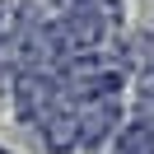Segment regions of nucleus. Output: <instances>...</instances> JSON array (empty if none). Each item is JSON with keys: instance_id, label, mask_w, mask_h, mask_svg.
<instances>
[{"instance_id": "nucleus-5", "label": "nucleus", "mask_w": 154, "mask_h": 154, "mask_svg": "<svg viewBox=\"0 0 154 154\" xmlns=\"http://www.w3.org/2000/svg\"><path fill=\"white\" fill-rule=\"evenodd\" d=\"M149 56H154V38H149V33H131L117 61H122V66H135V70H149V66H154Z\"/></svg>"}, {"instance_id": "nucleus-6", "label": "nucleus", "mask_w": 154, "mask_h": 154, "mask_svg": "<svg viewBox=\"0 0 154 154\" xmlns=\"http://www.w3.org/2000/svg\"><path fill=\"white\" fill-rule=\"evenodd\" d=\"M51 5H61L66 14H70V10H79V0H51Z\"/></svg>"}, {"instance_id": "nucleus-4", "label": "nucleus", "mask_w": 154, "mask_h": 154, "mask_svg": "<svg viewBox=\"0 0 154 154\" xmlns=\"http://www.w3.org/2000/svg\"><path fill=\"white\" fill-rule=\"evenodd\" d=\"M117 154H154V135L145 122H131L117 131Z\"/></svg>"}, {"instance_id": "nucleus-3", "label": "nucleus", "mask_w": 154, "mask_h": 154, "mask_svg": "<svg viewBox=\"0 0 154 154\" xmlns=\"http://www.w3.org/2000/svg\"><path fill=\"white\" fill-rule=\"evenodd\" d=\"M38 131H42V149H47V154H70V149H79V122H75V107H70V103H56V107L38 122Z\"/></svg>"}, {"instance_id": "nucleus-2", "label": "nucleus", "mask_w": 154, "mask_h": 154, "mask_svg": "<svg viewBox=\"0 0 154 154\" xmlns=\"http://www.w3.org/2000/svg\"><path fill=\"white\" fill-rule=\"evenodd\" d=\"M51 107H56V75H28V70H19V79H14V112H19V122L38 126Z\"/></svg>"}, {"instance_id": "nucleus-1", "label": "nucleus", "mask_w": 154, "mask_h": 154, "mask_svg": "<svg viewBox=\"0 0 154 154\" xmlns=\"http://www.w3.org/2000/svg\"><path fill=\"white\" fill-rule=\"evenodd\" d=\"M75 122H79V145H84V149H103V145L117 140V131H122V98L117 94L84 98V103H75Z\"/></svg>"}]
</instances>
